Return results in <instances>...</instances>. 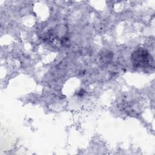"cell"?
Here are the masks:
<instances>
[{
    "label": "cell",
    "mask_w": 155,
    "mask_h": 155,
    "mask_svg": "<svg viewBox=\"0 0 155 155\" xmlns=\"http://www.w3.org/2000/svg\"><path fill=\"white\" fill-rule=\"evenodd\" d=\"M131 62L134 67H145L150 63L152 64L153 59L148 51L143 48H139L131 54Z\"/></svg>",
    "instance_id": "6da1fadb"
}]
</instances>
